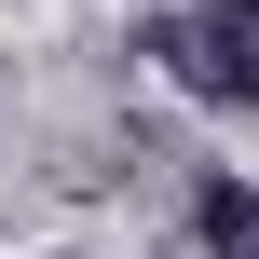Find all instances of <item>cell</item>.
Wrapping results in <instances>:
<instances>
[{
  "mask_svg": "<svg viewBox=\"0 0 259 259\" xmlns=\"http://www.w3.org/2000/svg\"><path fill=\"white\" fill-rule=\"evenodd\" d=\"M137 55H164L191 96H219V109H259V0H205V14H164Z\"/></svg>",
  "mask_w": 259,
  "mask_h": 259,
  "instance_id": "obj_1",
  "label": "cell"
},
{
  "mask_svg": "<svg viewBox=\"0 0 259 259\" xmlns=\"http://www.w3.org/2000/svg\"><path fill=\"white\" fill-rule=\"evenodd\" d=\"M191 219H205V259H259V191H246V178H205Z\"/></svg>",
  "mask_w": 259,
  "mask_h": 259,
  "instance_id": "obj_2",
  "label": "cell"
}]
</instances>
